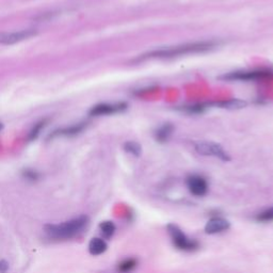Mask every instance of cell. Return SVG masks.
<instances>
[{
  "label": "cell",
  "mask_w": 273,
  "mask_h": 273,
  "mask_svg": "<svg viewBox=\"0 0 273 273\" xmlns=\"http://www.w3.org/2000/svg\"><path fill=\"white\" fill-rule=\"evenodd\" d=\"M217 46V43L213 41H202V42H195V43H187V44L176 45V46H169L159 49L152 50L144 55L138 57L135 61H144L150 59H169L174 58V57H181L190 54H199L205 53L208 50H211Z\"/></svg>",
  "instance_id": "obj_1"
},
{
  "label": "cell",
  "mask_w": 273,
  "mask_h": 273,
  "mask_svg": "<svg viewBox=\"0 0 273 273\" xmlns=\"http://www.w3.org/2000/svg\"><path fill=\"white\" fill-rule=\"evenodd\" d=\"M89 224L87 215H79L74 219L59 224H48L45 226V233L53 240H68L80 235Z\"/></svg>",
  "instance_id": "obj_2"
},
{
  "label": "cell",
  "mask_w": 273,
  "mask_h": 273,
  "mask_svg": "<svg viewBox=\"0 0 273 273\" xmlns=\"http://www.w3.org/2000/svg\"><path fill=\"white\" fill-rule=\"evenodd\" d=\"M167 231L175 249L183 252H195L200 248L199 242L196 239L190 238L178 225L170 223L167 225Z\"/></svg>",
  "instance_id": "obj_3"
},
{
  "label": "cell",
  "mask_w": 273,
  "mask_h": 273,
  "mask_svg": "<svg viewBox=\"0 0 273 273\" xmlns=\"http://www.w3.org/2000/svg\"><path fill=\"white\" fill-rule=\"evenodd\" d=\"M273 77V71L270 69H255V70H241V71H232L227 75L220 77L223 80L227 81H254V80H264Z\"/></svg>",
  "instance_id": "obj_4"
},
{
  "label": "cell",
  "mask_w": 273,
  "mask_h": 273,
  "mask_svg": "<svg viewBox=\"0 0 273 273\" xmlns=\"http://www.w3.org/2000/svg\"><path fill=\"white\" fill-rule=\"evenodd\" d=\"M195 148L200 155L215 157L223 161H228L229 159H231L228 154L224 150V148L214 142L200 141V142L196 143Z\"/></svg>",
  "instance_id": "obj_5"
},
{
  "label": "cell",
  "mask_w": 273,
  "mask_h": 273,
  "mask_svg": "<svg viewBox=\"0 0 273 273\" xmlns=\"http://www.w3.org/2000/svg\"><path fill=\"white\" fill-rule=\"evenodd\" d=\"M38 34L35 29H21L18 31L0 32V45H13L25 40H29Z\"/></svg>",
  "instance_id": "obj_6"
},
{
  "label": "cell",
  "mask_w": 273,
  "mask_h": 273,
  "mask_svg": "<svg viewBox=\"0 0 273 273\" xmlns=\"http://www.w3.org/2000/svg\"><path fill=\"white\" fill-rule=\"evenodd\" d=\"M186 185L191 195L197 198L205 197L208 192V188H209L206 178L198 174H192L187 177Z\"/></svg>",
  "instance_id": "obj_7"
},
{
  "label": "cell",
  "mask_w": 273,
  "mask_h": 273,
  "mask_svg": "<svg viewBox=\"0 0 273 273\" xmlns=\"http://www.w3.org/2000/svg\"><path fill=\"white\" fill-rule=\"evenodd\" d=\"M127 108L125 103H114V104H99L92 108L90 110V116L92 117H102L110 116V114L119 113L124 111Z\"/></svg>",
  "instance_id": "obj_8"
},
{
  "label": "cell",
  "mask_w": 273,
  "mask_h": 273,
  "mask_svg": "<svg viewBox=\"0 0 273 273\" xmlns=\"http://www.w3.org/2000/svg\"><path fill=\"white\" fill-rule=\"evenodd\" d=\"M231 227L229 221L222 217H212L207 221L204 231L207 235H217L228 231Z\"/></svg>",
  "instance_id": "obj_9"
},
{
  "label": "cell",
  "mask_w": 273,
  "mask_h": 273,
  "mask_svg": "<svg viewBox=\"0 0 273 273\" xmlns=\"http://www.w3.org/2000/svg\"><path fill=\"white\" fill-rule=\"evenodd\" d=\"M89 252L93 256H98L104 254L107 249H108V244L105 241L104 238H100V237H94L92 238L89 242Z\"/></svg>",
  "instance_id": "obj_10"
},
{
  "label": "cell",
  "mask_w": 273,
  "mask_h": 273,
  "mask_svg": "<svg viewBox=\"0 0 273 273\" xmlns=\"http://www.w3.org/2000/svg\"><path fill=\"white\" fill-rule=\"evenodd\" d=\"M99 231L105 239H110L114 235V233H116L117 226L112 221L106 220L99 224Z\"/></svg>",
  "instance_id": "obj_11"
},
{
  "label": "cell",
  "mask_w": 273,
  "mask_h": 273,
  "mask_svg": "<svg viewBox=\"0 0 273 273\" xmlns=\"http://www.w3.org/2000/svg\"><path fill=\"white\" fill-rule=\"evenodd\" d=\"M136 266H138V261L134 257H128L119 263L118 271L120 273H129L134 271L136 268Z\"/></svg>",
  "instance_id": "obj_12"
},
{
  "label": "cell",
  "mask_w": 273,
  "mask_h": 273,
  "mask_svg": "<svg viewBox=\"0 0 273 273\" xmlns=\"http://www.w3.org/2000/svg\"><path fill=\"white\" fill-rule=\"evenodd\" d=\"M172 132H173V126L171 124H164L155 132V138L159 142H166L169 140Z\"/></svg>",
  "instance_id": "obj_13"
},
{
  "label": "cell",
  "mask_w": 273,
  "mask_h": 273,
  "mask_svg": "<svg viewBox=\"0 0 273 273\" xmlns=\"http://www.w3.org/2000/svg\"><path fill=\"white\" fill-rule=\"evenodd\" d=\"M255 220L260 223H271L273 222V206L266 208V209L256 213Z\"/></svg>",
  "instance_id": "obj_14"
},
{
  "label": "cell",
  "mask_w": 273,
  "mask_h": 273,
  "mask_svg": "<svg viewBox=\"0 0 273 273\" xmlns=\"http://www.w3.org/2000/svg\"><path fill=\"white\" fill-rule=\"evenodd\" d=\"M247 105L246 102H242L239 99H232V100H224V102L218 103V106L221 108H227V109H240Z\"/></svg>",
  "instance_id": "obj_15"
},
{
  "label": "cell",
  "mask_w": 273,
  "mask_h": 273,
  "mask_svg": "<svg viewBox=\"0 0 273 273\" xmlns=\"http://www.w3.org/2000/svg\"><path fill=\"white\" fill-rule=\"evenodd\" d=\"M124 148H125V150H126L127 153L132 154L134 156H136V157H138L141 154V147H140V145L138 144V143L133 142V141L125 143Z\"/></svg>",
  "instance_id": "obj_16"
},
{
  "label": "cell",
  "mask_w": 273,
  "mask_h": 273,
  "mask_svg": "<svg viewBox=\"0 0 273 273\" xmlns=\"http://www.w3.org/2000/svg\"><path fill=\"white\" fill-rule=\"evenodd\" d=\"M24 177L27 179V181L37 182L39 179V174L33 170H26L24 172Z\"/></svg>",
  "instance_id": "obj_17"
},
{
  "label": "cell",
  "mask_w": 273,
  "mask_h": 273,
  "mask_svg": "<svg viewBox=\"0 0 273 273\" xmlns=\"http://www.w3.org/2000/svg\"><path fill=\"white\" fill-rule=\"evenodd\" d=\"M9 269V264L5 261H0V273H5Z\"/></svg>",
  "instance_id": "obj_18"
},
{
  "label": "cell",
  "mask_w": 273,
  "mask_h": 273,
  "mask_svg": "<svg viewBox=\"0 0 273 273\" xmlns=\"http://www.w3.org/2000/svg\"><path fill=\"white\" fill-rule=\"evenodd\" d=\"M1 129H2V124L0 123V131H1Z\"/></svg>",
  "instance_id": "obj_19"
}]
</instances>
